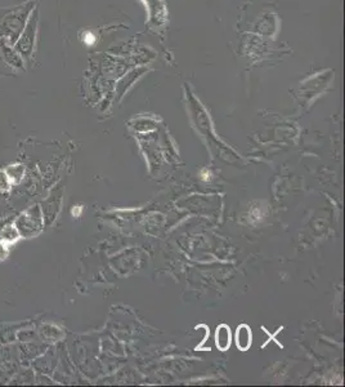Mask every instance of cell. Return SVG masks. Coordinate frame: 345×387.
Returning a JSON list of instances; mask_svg holds the SVG:
<instances>
[{"label": "cell", "mask_w": 345, "mask_h": 387, "mask_svg": "<svg viewBox=\"0 0 345 387\" xmlns=\"http://www.w3.org/2000/svg\"><path fill=\"white\" fill-rule=\"evenodd\" d=\"M201 179L204 181L210 180V172L203 171V173H201Z\"/></svg>", "instance_id": "30bf717a"}, {"label": "cell", "mask_w": 345, "mask_h": 387, "mask_svg": "<svg viewBox=\"0 0 345 387\" xmlns=\"http://www.w3.org/2000/svg\"><path fill=\"white\" fill-rule=\"evenodd\" d=\"M19 236H21V235L18 233L16 226H8V227H6V229L3 230V233H1V239H3V242H9V243L16 242Z\"/></svg>", "instance_id": "52a82bcc"}, {"label": "cell", "mask_w": 345, "mask_h": 387, "mask_svg": "<svg viewBox=\"0 0 345 387\" xmlns=\"http://www.w3.org/2000/svg\"><path fill=\"white\" fill-rule=\"evenodd\" d=\"M251 329L249 328L248 325H239L236 332V345L241 352H246L249 347L251 346Z\"/></svg>", "instance_id": "5b68a950"}, {"label": "cell", "mask_w": 345, "mask_h": 387, "mask_svg": "<svg viewBox=\"0 0 345 387\" xmlns=\"http://www.w3.org/2000/svg\"><path fill=\"white\" fill-rule=\"evenodd\" d=\"M15 226L21 236L33 238L34 235L37 234L43 227V221L39 213V208L33 207L27 209L25 213H22L21 216L18 217Z\"/></svg>", "instance_id": "7a4b0ae2"}, {"label": "cell", "mask_w": 345, "mask_h": 387, "mask_svg": "<svg viewBox=\"0 0 345 387\" xmlns=\"http://www.w3.org/2000/svg\"><path fill=\"white\" fill-rule=\"evenodd\" d=\"M33 3H28L25 7L21 6L17 8L12 9L8 13H4L3 17L0 18V30L3 31V35L9 40V43H16L17 38L21 31L24 30L25 22H26L27 15L30 12Z\"/></svg>", "instance_id": "6da1fadb"}, {"label": "cell", "mask_w": 345, "mask_h": 387, "mask_svg": "<svg viewBox=\"0 0 345 387\" xmlns=\"http://www.w3.org/2000/svg\"><path fill=\"white\" fill-rule=\"evenodd\" d=\"M0 189H9L8 174L3 171H0Z\"/></svg>", "instance_id": "ba28073f"}, {"label": "cell", "mask_w": 345, "mask_h": 387, "mask_svg": "<svg viewBox=\"0 0 345 387\" xmlns=\"http://www.w3.org/2000/svg\"><path fill=\"white\" fill-rule=\"evenodd\" d=\"M230 329L228 325L221 324L217 328L215 332V345L221 352H227L230 349Z\"/></svg>", "instance_id": "277c9868"}, {"label": "cell", "mask_w": 345, "mask_h": 387, "mask_svg": "<svg viewBox=\"0 0 345 387\" xmlns=\"http://www.w3.org/2000/svg\"><path fill=\"white\" fill-rule=\"evenodd\" d=\"M4 247V244L0 243V260H6V257L8 256V253H3V251H7L6 248L4 249H1Z\"/></svg>", "instance_id": "9c48e42d"}, {"label": "cell", "mask_w": 345, "mask_h": 387, "mask_svg": "<svg viewBox=\"0 0 345 387\" xmlns=\"http://www.w3.org/2000/svg\"><path fill=\"white\" fill-rule=\"evenodd\" d=\"M1 54H3V57L6 60V63H9L10 66H13V67H22V60L19 58V56L15 51H12L9 48L8 45L4 44L1 47Z\"/></svg>", "instance_id": "8992f818"}, {"label": "cell", "mask_w": 345, "mask_h": 387, "mask_svg": "<svg viewBox=\"0 0 345 387\" xmlns=\"http://www.w3.org/2000/svg\"><path fill=\"white\" fill-rule=\"evenodd\" d=\"M36 25H37V12H34L31 18L28 19V24L25 27V30H22L24 33L21 34L19 39L16 42V51L25 58H28L34 51Z\"/></svg>", "instance_id": "3957f363"}]
</instances>
